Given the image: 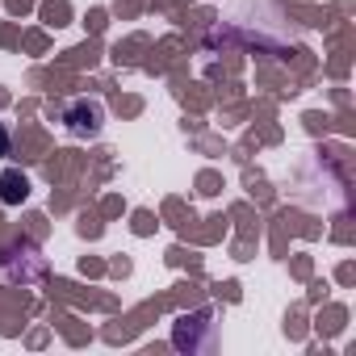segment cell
<instances>
[{"label":"cell","instance_id":"3","mask_svg":"<svg viewBox=\"0 0 356 356\" xmlns=\"http://www.w3.org/2000/svg\"><path fill=\"white\" fill-rule=\"evenodd\" d=\"M0 268H5L13 281H34V277H42L47 260H42V252L34 243H13V248L0 252Z\"/></svg>","mask_w":356,"mask_h":356},{"label":"cell","instance_id":"1","mask_svg":"<svg viewBox=\"0 0 356 356\" xmlns=\"http://www.w3.org/2000/svg\"><path fill=\"white\" fill-rule=\"evenodd\" d=\"M59 122L72 138H97L105 130V105L97 97H72L63 109H59Z\"/></svg>","mask_w":356,"mask_h":356},{"label":"cell","instance_id":"5","mask_svg":"<svg viewBox=\"0 0 356 356\" xmlns=\"http://www.w3.org/2000/svg\"><path fill=\"white\" fill-rule=\"evenodd\" d=\"M9 147H13V138H9V126H0V155H9Z\"/></svg>","mask_w":356,"mask_h":356},{"label":"cell","instance_id":"2","mask_svg":"<svg viewBox=\"0 0 356 356\" xmlns=\"http://www.w3.org/2000/svg\"><path fill=\"white\" fill-rule=\"evenodd\" d=\"M210 339H214L210 310H193V314H181L172 323V348L176 352H202V348H210Z\"/></svg>","mask_w":356,"mask_h":356},{"label":"cell","instance_id":"4","mask_svg":"<svg viewBox=\"0 0 356 356\" xmlns=\"http://www.w3.org/2000/svg\"><path fill=\"white\" fill-rule=\"evenodd\" d=\"M30 197V176L22 168H5L0 172V206H22Z\"/></svg>","mask_w":356,"mask_h":356}]
</instances>
